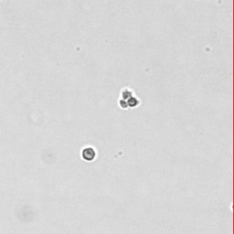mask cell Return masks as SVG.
<instances>
[{"label": "cell", "instance_id": "6da1fadb", "mask_svg": "<svg viewBox=\"0 0 234 234\" xmlns=\"http://www.w3.org/2000/svg\"><path fill=\"white\" fill-rule=\"evenodd\" d=\"M81 157L85 161H92L96 157V151L92 146H86L81 151Z\"/></svg>", "mask_w": 234, "mask_h": 234}, {"label": "cell", "instance_id": "7a4b0ae2", "mask_svg": "<svg viewBox=\"0 0 234 234\" xmlns=\"http://www.w3.org/2000/svg\"><path fill=\"white\" fill-rule=\"evenodd\" d=\"M121 95H122V99L123 100H125L127 101L130 97H132V96H134V92L132 90H130L129 88H123L122 92H121Z\"/></svg>", "mask_w": 234, "mask_h": 234}, {"label": "cell", "instance_id": "3957f363", "mask_svg": "<svg viewBox=\"0 0 234 234\" xmlns=\"http://www.w3.org/2000/svg\"><path fill=\"white\" fill-rule=\"evenodd\" d=\"M127 105L128 107H136L137 105H138L140 104V101L137 99L136 97H135V96H132V97H130L127 101Z\"/></svg>", "mask_w": 234, "mask_h": 234}, {"label": "cell", "instance_id": "277c9868", "mask_svg": "<svg viewBox=\"0 0 234 234\" xmlns=\"http://www.w3.org/2000/svg\"><path fill=\"white\" fill-rule=\"evenodd\" d=\"M119 105H120V107L123 108V109H126V108H128L127 102H126L125 100H123V99H121V100L119 101Z\"/></svg>", "mask_w": 234, "mask_h": 234}]
</instances>
